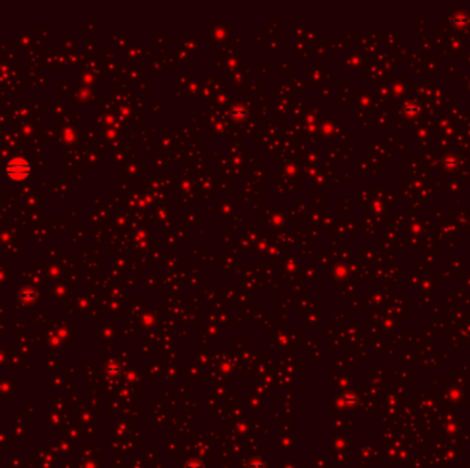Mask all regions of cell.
Here are the masks:
<instances>
[{
	"mask_svg": "<svg viewBox=\"0 0 470 468\" xmlns=\"http://www.w3.org/2000/svg\"><path fill=\"white\" fill-rule=\"evenodd\" d=\"M7 175L14 180H22L26 179L30 173V165L22 158H14L7 165Z\"/></svg>",
	"mask_w": 470,
	"mask_h": 468,
	"instance_id": "6da1fadb",
	"label": "cell"
}]
</instances>
